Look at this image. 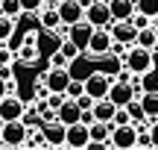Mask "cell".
Returning <instances> with one entry per match:
<instances>
[{"label":"cell","instance_id":"obj_1","mask_svg":"<svg viewBox=\"0 0 158 150\" xmlns=\"http://www.w3.org/2000/svg\"><path fill=\"white\" fill-rule=\"evenodd\" d=\"M123 68H129L132 74H152L155 71V50L149 47H141V44H129L123 53Z\"/></svg>","mask_w":158,"mask_h":150},{"label":"cell","instance_id":"obj_2","mask_svg":"<svg viewBox=\"0 0 158 150\" xmlns=\"http://www.w3.org/2000/svg\"><path fill=\"white\" fill-rule=\"evenodd\" d=\"M27 135H29V124L23 121V118H18V121H3V124H0V139H3V147H23Z\"/></svg>","mask_w":158,"mask_h":150},{"label":"cell","instance_id":"obj_3","mask_svg":"<svg viewBox=\"0 0 158 150\" xmlns=\"http://www.w3.org/2000/svg\"><path fill=\"white\" fill-rule=\"evenodd\" d=\"M111 150H135L138 147V124H120L114 127L111 124V139H108Z\"/></svg>","mask_w":158,"mask_h":150},{"label":"cell","instance_id":"obj_4","mask_svg":"<svg viewBox=\"0 0 158 150\" xmlns=\"http://www.w3.org/2000/svg\"><path fill=\"white\" fill-rule=\"evenodd\" d=\"M111 44H114V38H111V33H108V27H94L85 53H88L91 59H106V56H111Z\"/></svg>","mask_w":158,"mask_h":150},{"label":"cell","instance_id":"obj_5","mask_svg":"<svg viewBox=\"0 0 158 150\" xmlns=\"http://www.w3.org/2000/svg\"><path fill=\"white\" fill-rule=\"evenodd\" d=\"M85 21L91 27H108L111 24V9H108V0H91L85 6Z\"/></svg>","mask_w":158,"mask_h":150},{"label":"cell","instance_id":"obj_6","mask_svg":"<svg viewBox=\"0 0 158 150\" xmlns=\"http://www.w3.org/2000/svg\"><path fill=\"white\" fill-rule=\"evenodd\" d=\"M111 82H114V77L102 74V71H94V74H88V77H85V91H88L94 100L108 97V88H111Z\"/></svg>","mask_w":158,"mask_h":150},{"label":"cell","instance_id":"obj_7","mask_svg":"<svg viewBox=\"0 0 158 150\" xmlns=\"http://www.w3.org/2000/svg\"><path fill=\"white\" fill-rule=\"evenodd\" d=\"M91 141V133H88V124L76 121L68 127V133H64V147L68 150H85Z\"/></svg>","mask_w":158,"mask_h":150},{"label":"cell","instance_id":"obj_8","mask_svg":"<svg viewBox=\"0 0 158 150\" xmlns=\"http://www.w3.org/2000/svg\"><path fill=\"white\" fill-rule=\"evenodd\" d=\"M41 133H44L47 150H53V147H64V133H68V127H64L59 118H53V121H41Z\"/></svg>","mask_w":158,"mask_h":150},{"label":"cell","instance_id":"obj_9","mask_svg":"<svg viewBox=\"0 0 158 150\" xmlns=\"http://www.w3.org/2000/svg\"><path fill=\"white\" fill-rule=\"evenodd\" d=\"M23 97H18V94H3L0 97V124L3 121H18V118H23Z\"/></svg>","mask_w":158,"mask_h":150},{"label":"cell","instance_id":"obj_10","mask_svg":"<svg viewBox=\"0 0 158 150\" xmlns=\"http://www.w3.org/2000/svg\"><path fill=\"white\" fill-rule=\"evenodd\" d=\"M108 33H111V38L114 41H120V44H135V38H138V27L132 21H111L108 24Z\"/></svg>","mask_w":158,"mask_h":150},{"label":"cell","instance_id":"obj_11","mask_svg":"<svg viewBox=\"0 0 158 150\" xmlns=\"http://www.w3.org/2000/svg\"><path fill=\"white\" fill-rule=\"evenodd\" d=\"M56 12H59V18H62V24H76V21H82L85 18V3L82 0H62V3L56 6Z\"/></svg>","mask_w":158,"mask_h":150},{"label":"cell","instance_id":"obj_12","mask_svg":"<svg viewBox=\"0 0 158 150\" xmlns=\"http://www.w3.org/2000/svg\"><path fill=\"white\" fill-rule=\"evenodd\" d=\"M91 33H94V27H91V24L85 21V18H82V21H76V24H70V27H68V38L73 41V44H76V47H79V50H82V53L88 50Z\"/></svg>","mask_w":158,"mask_h":150},{"label":"cell","instance_id":"obj_13","mask_svg":"<svg viewBox=\"0 0 158 150\" xmlns=\"http://www.w3.org/2000/svg\"><path fill=\"white\" fill-rule=\"evenodd\" d=\"M38 56H41L38 33H27V35H23V44L18 47V59H21L23 65H32V62H38Z\"/></svg>","mask_w":158,"mask_h":150},{"label":"cell","instance_id":"obj_14","mask_svg":"<svg viewBox=\"0 0 158 150\" xmlns=\"http://www.w3.org/2000/svg\"><path fill=\"white\" fill-rule=\"evenodd\" d=\"M135 97H138L135 88H132L129 82H123V80H114L111 88H108V100H111L114 106H126L129 100H135Z\"/></svg>","mask_w":158,"mask_h":150},{"label":"cell","instance_id":"obj_15","mask_svg":"<svg viewBox=\"0 0 158 150\" xmlns=\"http://www.w3.org/2000/svg\"><path fill=\"white\" fill-rule=\"evenodd\" d=\"M68 82H70V71L68 68H47V77H44L47 91H62L64 94Z\"/></svg>","mask_w":158,"mask_h":150},{"label":"cell","instance_id":"obj_16","mask_svg":"<svg viewBox=\"0 0 158 150\" xmlns=\"http://www.w3.org/2000/svg\"><path fill=\"white\" fill-rule=\"evenodd\" d=\"M56 118L64 124V127H70V124L82 121V109H79V103H76L73 97H64V100H62V106L56 109Z\"/></svg>","mask_w":158,"mask_h":150},{"label":"cell","instance_id":"obj_17","mask_svg":"<svg viewBox=\"0 0 158 150\" xmlns=\"http://www.w3.org/2000/svg\"><path fill=\"white\" fill-rule=\"evenodd\" d=\"M111 21H129L135 15V0H108Z\"/></svg>","mask_w":158,"mask_h":150},{"label":"cell","instance_id":"obj_18","mask_svg":"<svg viewBox=\"0 0 158 150\" xmlns=\"http://www.w3.org/2000/svg\"><path fill=\"white\" fill-rule=\"evenodd\" d=\"M94 121H106V124H111L114 121V112H117V106L111 103L108 97H100V100H94Z\"/></svg>","mask_w":158,"mask_h":150},{"label":"cell","instance_id":"obj_19","mask_svg":"<svg viewBox=\"0 0 158 150\" xmlns=\"http://www.w3.org/2000/svg\"><path fill=\"white\" fill-rule=\"evenodd\" d=\"M38 21H41V29H53V33H56L59 24H62V18H59L56 6H44V9L38 12Z\"/></svg>","mask_w":158,"mask_h":150},{"label":"cell","instance_id":"obj_20","mask_svg":"<svg viewBox=\"0 0 158 150\" xmlns=\"http://www.w3.org/2000/svg\"><path fill=\"white\" fill-rule=\"evenodd\" d=\"M138 100H141L143 115H147V118H158V91H147V88H143V94Z\"/></svg>","mask_w":158,"mask_h":150},{"label":"cell","instance_id":"obj_21","mask_svg":"<svg viewBox=\"0 0 158 150\" xmlns=\"http://www.w3.org/2000/svg\"><path fill=\"white\" fill-rule=\"evenodd\" d=\"M135 44H141V47H149V50H155V44H158V29L149 24V27H143V29H138V38H135Z\"/></svg>","mask_w":158,"mask_h":150},{"label":"cell","instance_id":"obj_22","mask_svg":"<svg viewBox=\"0 0 158 150\" xmlns=\"http://www.w3.org/2000/svg\"><path fill=\"white\" fill-rule=\"evenodd\" d=\"M23 147H41V150H47V141H44V133H41V127H29V135H27V141H23Z\"/></svg>","mask_w":158,"mask_h":150},{"label":"cell","instance_id":"obj_23","mask_svg":"<svg viewBox=\"0 0 158 150\" xmlns=\"http://www.w3.org/2000/svg\"><path fill=\"white\" fill-rule=\"evenodd\" d=\"M18 18H9V15H3L0 12V41H9L12 35H15V27H18Z\"/></svg>","mask_w":158,"mask_h":150},{"label":"cell","instance_id":"obj_24","mask_svg":"<svg viewBox=\"0 0 158 150\" xmlns=\"http://www.w3.org/2000/svg\"><path fill=\"white\" fill-rule=\"evenodd\" d=\"M135 12H141L147 18H155L158 15V0H135Z\"/></svg>","mask_w":158,"mask_h":150},{"label":"cell","instance_id":"obj_25","mask_svg":"<svg viewBox=\"0 0 158 150\" xmlns=\"http://www.w3.org/2000/svg\"><path fill=\"white\" fill-rule=\"evenodd\" d=\"M0 12L9 18H21L23 9H21V0H0Z\"/></svg>","mask_w":158,"mask_h":150},{"label":"cell","instance_id":"obj_26","mask_svg":"<svg viewBox=\"0 0 158 150\" xmlns=\"http://www.w3.org/2000/svg\"><path fill=\"white\" fill-rule=\"evenodd\" d=\"M59 50H62L64 56L70 59V62H76V59L82 56V50H79V47H76V44H73L70 38H62V44H59Z\"/></svg>","mask_w":158,"mask_h":150},{"label":"cell","instance_id":"obj_27","mask_svg":"<svg viewBox=\"0 0 158 150\" xmlns=\"http://www.w3.org/2000/svg\"><path fill=\"white\" fill-rule=\"evenodd\" d=\"M126 109H129V115H132V121H143V118H147V115H143V106H141V100H129V103H126Z\"/></svg>","mask_w":158,"mask_h":150},{"label":"cell","instance_id":"obj_28","mask_svg":"<svg viewBox=\"0 0 158 150\" xmlns=\"http://www.w3.org/2000/svg\"><path fill=\"white\" fill-rule=\"evenodd\" d=\"M50 68H70V59L62 50H53L50 53Z\"/></svg>","mask_w":158,"mask_h":150},{"label":"cell","instance_id":"obj_29","mask_svg":"<svg viewBox=\"0 0 158 150\" xmlns=\"http://www.w3.org/2000/svg\"><path fill=\"white\" fill-rule=\"evenodd\" d=\"M82 91H85V80H73V77H70V82H68V88H64V94H68V97H79Z\"/></svg>","mask_w":158,"mask_h":150},{"label":"cell","instance_id":"obj_30","mask_svg":"<svg viewBox=\"0 0 158 150\" xmlns=\"http://www.w3.org/2000/svg\"><path fill=\"white\" fill-rule=\"evenodd\" d=\"M21 9L23 15H35V12L44 9V0H21Z\"/></svg>","mask_w":158,"mask_h":150},{"label":"cell","instance_id":"obj_31","mask_svg":"<svg viewBox=\"0 0 158 150\" xmlns=\"http://www.w3.org/2000/svg\"><path fill=\"white\" fill-rule=\"evenodd\" d=\"M15 59H18V53L9 47V41H6V44H0V65H12Z\"/></svg>","mask_w":158,"mask_h":150},{"label":"cell","instance_id":"obj_32","mask_svg":"<svg viewBox=\"0 0 158 150\" xmlns=\"http://www.w3.org/2000/svg\"><path fill=\"white\" fill-rule=\"evenodd\" d=\"M73 100L79 103V109H82V112H88V109H94V97H91L88 91H82V94H79V97H73Z\"/></svg>","mask_w":158,"mask_h":150},{"label":"cell","instance_id":"obj_33","mask_svg":"<svg viewBox=\"0 0 158 150\" xmlns=\"http://www.w3.org/2000/svg\"><path fill=\"white\" fill-rule=\"evenodd\" d=\"M129 86L135 88V94H138V97H141V94H143V74H132Z\"/></svg>","mask_w":158,"mask_h":150},{"label":"cell","instance_id":"obj_34","mask_svg":"<svg viewBox=\"0 0 158 150\" xmlns=\"http://www.w3.org/2000/svg\"><path fill=\"white\" fill-rule=\"evenodd\" d=\"M149 139H152V147H158V124L149 127Z\"/></svg>","mask_w":158,"mask_h":150},{"label":"cell","instance_id":"obj_35","mask_svg":"<svg viewBox=\"0 0 158 150\" xmlns=\"http://www.w3.org/2000/svg\"><path fill=\"white\" fill-rule=\"evenodd\" d=\"M117 80H123V82H129V80H132V71H129V68H120V77H117Z\"/></svg>","mask_w":158,"mask_h":150},{"label":"cell","instance_id":"obj_36","mask_svg":"<svg viewBox=\"0 0 158 150\" xmlns=\"http://www.w3.org/2000/svg\"><path fill=\"white\" fill-rule=\"evenodd\" d=\"M62 0H44V6H59Z\"/></svg>","mask_w":158,"mask_h":150},{"label":"cell","instance_id":"obj_37","mask_svg":"<svg viewBox=\"0 0 158 150\" xmlns=\"http://www.w3.org/2000/svg\"><path fill=\"white\" fill-rule=\"evenodd\" d=\"M3 94H6V82L0 80V97H3Z\"/></svg>","mask_w":158,"mask_h":150},{"label":"cell","instance_id":"obj_38","mask_svg":"<svg viewBox=\"0 0 158 150\" xmlns=\"http://www.w3.org/2000/svg\"><path fill=\"white\" fill-rule=\"evenodd\" d=\"M152 27H155V29H158V15H155V18H152Z\"/></svg>","mask_w":158,"mask_h":150},{"label":"cell","instance_id":"obj_39","mask_svg":"<svg viewBox=\"0 0 158 150\" xmlns=\"http://www.w3.org/2000/svg\"><path fill=\"white\" fill-rule=\"evenodd\" d=\"M82 3H85V6H88V3H91V0H82Z\"/></svg>","mask_w":158,"mask_h":150},{"label":"cell","instance_id":"obj_40","mask_svg":"<svg viewBox=\"0 0 158 150\" xmlns=\"http://www.w3.org/2000/svg\"><path fill=\"white\" fill-rule=\"evenodd\" d=\"M0 147H3V139H0Z\"/></svg>","mask_w":158,"mask_h":150},{"label":"cell","instance_id":"obj_41","mask_svg":"<svg viewBox=\"0 0 158 150\" xmlns=\"http://www.w3.org/2000/svg\"><path fill=\"white\" fill-rule=\"evenodd\" d=\"M0 44H6V41H0Z\"/></svg>","mask_w":158,"mask_h":150},{"label":"cell","instance_id":"obj_42","mask_svg":"<svg viewBox=\"0 0 158 150\" xmlns=\"http://www.w3.org/2000/svg\"><path fill=\"white\" fill-rule=\"evenodd\" d=\"M155 50H158V44H155Z\"/></svg>","mask_w":158,"mask_h":150}]
</instances>
